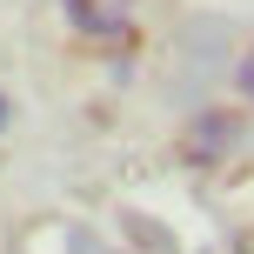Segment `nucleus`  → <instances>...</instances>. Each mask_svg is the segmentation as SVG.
Returning <instances> with one entry per match:
<instances>
[{
    "label": "nucleus",
    "mask_w": 254,
    "mask_h": 254,
    "mask_svg": "<svg viewBox=\"0 0 254 254\" xmlns=\"http://www.w3.org/2000/svg\"><path fill=\"white\" fill-rule=\"evenodd\" d=\"M234 147H241V114H228V107H207V114H194V127L181 134V154H188L194 167H221Z\"/></svg>",
    "instance_id": "nucleus-1"
},
{
    "label": "nucleus",
    "mask_w": 254,
    "mask_h": 254,
    "mask_svg": "<svg viewBox=\"0 0 254 254\" xmlns=\"http://www.w3.org/2000/svg\"><path fill=\"white\" fill-rule=\"evenodd\" d=\"M67 7V27L87 40H107V47H121L127 34H134V7L127 0H61Z\"/></svg>",
    "instance_id": "nucleus-2"
},
{
    "label": "nucleus",
    "mask_w": 254,
    "mask_h": 254,
    "mask_svg": "<svg viewBox=\"0 0 254 254\" xmlns=\"http://www.w3.org/2000/svg\"><path fill=\"white\" fill-rule=\"evenodd\" d=\"M234 80H241V94H248V101H254V47L241 54V67H234Z\"/></svg>",
    "instance_id": "nucleus-3"
},
{
    "label": "nucleus",
    "mask_w": 254,
    "mask_h": 254,
    "mask_svg": "<svg viewBox=\"0 0 254 254\" xmlns=\"http://www.w3.org/2000/svg\"><path fill=\"white\" fill-rule=\"evenodd\" d=\"M0 134H7V101H0Z\"/></svg>",
    "instance_id": "nucleus-4"
}]
</instances>
